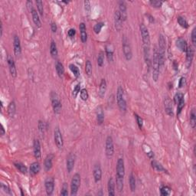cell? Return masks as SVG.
I'll return each instance as SVG.
<instances>
[{
    "instance_id": "obj_1",
    "label": "cell",
    "mask_w": 196,
    "mask_h": 196,
    "mask_svg": "<svg viewBox=\"0 0 196 196\" xmlns=\"http://www.w3.org/2000/svg\"><path fill=\"white\" fill-rule=\"evenodd\" d=\"M159 47H158V55H159V61L160 68L163 67L165 63V54H166V38L163 34H160L159 36Z\"/></svg>"
},
{
    "instance_id": "obj_2",
    "label": "cell",
    "mask_w": 196,
    "mask_h": 196,
    "mask_svg": "<svg viewBox=\"0 0 196 196\" xmlns=\"http://www.w3.org/2000/svg\"><path fill=\"white\" fill-rule=\"evenodd\" d=\"M152 79L155 82H157L159 78L160 66L159 61L158 49L155 47L153 51V56H152Z\"/></svg>"
},
{
    "instance_id": "obj_3",
    "label": "cell",
    "mask_w": 196,
    "mask_h": 196,
    "mask_svg": "<svg viewBox=\"0 0 196 196\" xmlns=\"http://www.w3.org/2000/svg\"><path fill=\"white\" fill-rule=\"evenodd\" d=\"M116 101L118 104L119 109L121 112H126V101L124 97L123 88L121 86H119L116 92Z\"/></svg>"
},
{
    "instance_id": "obj_4",
    "label": "cell",
    "mask_w": 196,
    "mask_h": 196,
    "mask_svg": "<svg viewBox=\"0 0 196 196\" xmlns=\"http://www.w3.org/2000/svg\"><path fill=\"white\" fill-rule=\"evenodd\" d=\"M139 30H140L141 36H142L143 48H150V34L149 32L147 27L142 23L139 25Z\"/></svg>"
},
{
    "instance_id": "obj_5",
    "label": "cell",
    "mask_w": 196,
    "mask_h": 196,
    "mask_svg": "<svg viewBox=\"0 0 196 196\" xmlns=\"http://www.w3.org/2000/svg\"><path fill=\"white\" fill-rule=\"evenodd\" d=\"M80 175L79 173H75L73 175L71 182H70V195H77L80 185Z\"/></svg>"
},
{
    "instance_id": "obj_6",
    "label": "cell",
    "mask_w": 196,
    "mask_h": 196,
    "mask_svg": "<svg viewBox=\"0 0 196 196\" xmlns=\"http://www.w3.org/2000/svg\"><path fill=\"white\" fill-rule=\"evenodd\" d=\"M51 101H52L54 113L55 114H60L61 112V109H62V104L59 99V97L57 96L55 92H52L51 93Z\"/></svg>"
},
{
    "instance_id": "obj_7",
    "label": "cell",
    "mask_w": 196,
    "mask_h": 196,
    "mask_svg": "<svg viewBox=\"0 0 196 196\" xmlns=\"http://www.w3.org/2000/svg\"><path fill=\"white\" fill-rule=\"evenodd\" d=\"M123 43V52L124 57L126 61H130L133 57V52H132V48L130 46V42L126 36H124L122 39Z\"/></svg>"
},
{
    "instance_id": "obj_8",
    "label": "cell",
    "mask_w": 196,
    "mask_h": 196,
    "mask_svg": "<svg viewBox=\"0 0 196 196\" xmlns=\"http://www.w3.org/2000/svg\"><path fill=\"white\" fill-rule=\"evenodd\" d=\"M105 153L107 158H111L114 154V144L113 139L111 136H108L105 143Z\"/></svg>"
},
{
    "instance_id": "obj_9",
    "label": "cell",
    "mask_w": 196,
    "mask_h": 196,
    "mask_svg": "<svg viewBox=\"0 0 196 196\" xmlns=\"http://www.w3.org/2000/svg\"><path fill=\"white\" fill-rule=\"evenodd\" d=\"M116 171V177L124 179V176H125V164H124V160L122 158L118 159V160H117Z\"/></svg>"
},
{
    "instance_id": "obj_10",
    "label": "cell",
    "mask_w": 196,
    "mask_h": 196,
    "mask_svg": "<svg viewBox=\"0 0 196 196\" xmlns=\"http://www.w3.org/2000/svg\"><path fill=\"white\" fill-rule=\"evenodd\" d=\"M54 139H55V143L57 147L59 149H63L64 147V139L61 132L60 131L59 128H56L55 131H54Z\"/></svg>"
},
{
    "instance_id": "obj_11",
    "label": "cell",
    "mask_w": 196,
    "mask_h": 196,
    "mask_svg": "<svg viewBox=\"0 0 196 196\" xmlns=\"http://www.w3.org/2000/svg\"><path fill=\"white\" fill-rule=\"evenodd\" d=\"M46 193L48 195H52L55 190V179L52 177H48L45 182Z\"/></svg>"
},
{
    "instance_id": "obj_12",
    "label": "cell",
    "mask_w": 196,
    "mask_h": 196,
    "mask_svg": "<svg viewBox=\"0 0 196 196\" xmlns=\"http://www.w3.org/2000/svg\"><path fill=\"white\" fill-rule=\"evenodd\" d=\"M13 48H14V54L16 57H19L22 54V47L21 42L19 39V36L15 34L13 38Z\"/></svg>"
},
{
    "instance_id": "obj_13",
    "label": "cell",
    "mask_w": 196,
    "mask_h": 196,
    "mask_svg": "<svg viewBox=\"0 0 196 196\" xmlns=\"http://www.w3.org/2000/svg\"><path fill=\"white\" fill-rule=\"evenodd\" d=\"M75 155L74 153H69L68 156H67L66 160V168L67 171L68 173H70L74 169V164H75Z\"/></svg>"
},
{
    "instance_id": "obj_14",
    "label": "cell",
    "mask_w": 196,
    "mask_h": 196,
    "mask_svg": "<svg viewBox=\"0 0 196 196\" xmlns=\"http://www.w3.org/2000/svg\"><path fill=\"white\" fill-rule=\"evenodd\" d=\"M7 63L9 65V72L11 74L12 78H16L17 77V69L15 67V61H14L12 57L10 55H8L7 57Z\"/></svg>"
},
{
    "instance_id": "obj_15",
    "label": "cell",
    "mask_w": 196,
    "mask_h": 196,
    "mask_svg": "<svg viewBox=\"0 0 196 196\" xmlns=\"http://www.w3.org/2000/svg\"><path fill=\"white\" fill-rule=\"evenodd\" d=\"M164 105H165V111H166V114L170 116H173L174 113L172 102L169 97H166L164 100Z\"/></svg>"
},
{
    "instance_id": "obj_16",
    "label": "cell",
    "mask_w": 196,
    "mask_h": 196,
    "mask_svg": "<svg viewBox=\"0 0 196 196\" xmlns=\"http://www.w3.org/2000/svg\"><path fill=\"white\" fill-rule=\"evenodd\" d=\"M93 175L95 182H98L101 180V178H102V169H101V166L100 163H97V162L94 165V166H93Z\"/></svg>"
},
{
    "instance_id": "obj_17",
    "label": "cell",
    "mask_w": 196,
    "mask_h": 196,
    "mask_svg": "<svg viewBox=\"0 0 196 196\" xmlns=\"http://www.w3.org/2000/svg\"><path fill=\"white\" fill-rule=\"evenodd\" d=\"M123 22V21L122 20L120 11H119V10H116L114 13V25L115 29L117 32H120L122 30Z\"/></svg>"
},
{
    "instance_id": "obj_18",
    "label": "cell",
    "mask_w": 196,
    "mask_h": 196,
    "mask_svg": "<svg viewBox=\"0 0 196 196\" xmlns=\"http://www.w3.org/2000/svg\"><path fill=\"white\" fill-rule=\"evenodd\" d=\"M33 152L34 156L36 159H41L42 158V150H41V144L38 139H34L33 144Z\"/></svg>"
},
{
    "instance_id": "obj_19",
    "label": "cell",
    "mask_w": 196,
    "mask_h": 196,
    "mask_svg": "<svg viewBox=\"0 0 196 196\" xmlns=\"http://www.w3.org/2000/svg\"><path fill=\"white\" fill-rule=\"evenodd\" d=\"M119 11H120L123 21H126L127 19V9H126V2L124 1L119 2Z\"/></svg>"
},
{
    "instance_id": "obj_20",
    "label": "cell",
    "mask_w": 196,
    "mask_h": 196,
    "mask_svg": "<svg viewBox=\"0 0 196 196\" xmlns=\"http://www.w3.org/2000/svg\"><path fill=\"white\" fill-rule=\"evenodd\" d=\"M193 57H194V49L192 46H188L186 51V64L188 67H189L192 65Z\"/></svg>"
},
{
    "instance_id": "obj_21",
    "label": "cell",
    "mask_w": 196,
    "mask_h": 196,
    "mask_svg": "<svg viewBox=\"0 0 196 196\" xmlns=\"http://www.w3.org/2000/svg\"><path fill=\"white\" fill-rule=\"evenodd\" d=\"M79 29L80 32V39L83 43H86L88 41V32H87V28L86 25L84 22L80 23L79 25Z\"/></svg>"
},
{
    "instance_id": "obj_22",
    "label": "cell",
    "mask_w": 196,
    "mask_h": 196,
    "mask_svg": "<svg viewBox=\"0 0 196 196\" xmlns=\"http://www.w3.org/2000/svg\"><path fill=\"white\" fill-rule=\"evenodd\" d=\"M53 159L54 156L52 154H49L46 156L44 162V167L46 172H48L52 169V166H53Z\"/></svg>"
},
{
    "instance_id": "obj_23",
    "label": "cell",
    "mask_w": 196,
    "mask_h": 196,
    "mask_svg": "<svg viewBox=\"0 0 196 196\" xmlns=\"http://www.w3.org/2000/svg\"><path fill=\"white\" fill-rule=\"evenodd\" d=\"M175 45H176V47H177V48L182 52H186L188 46H189L188 45V44H187L186 41L182 38H178L177 40H176V43H175Z\"/></svg>"
},
{
    "instance_id": "obj_24",
    "label": "cell",
    "mask_w": 196,
    "mask_h": 196,
    "mask_svg": "<svg viewBox=\"0 0 196 196\" xmlns=\"http://www.w3.org/2000/svg\"><path fill=\"white\" fill-rule=\"evenodd\" d=\"M115 186H116V183L114 182V179L111 177L109 179L108 184H107L108 195L110 196L115 195Z\"/></svg>"
},
{
    "instance_id": "obj_25",
    "label": "cell",
    "mask_w": 196,
    "mask_h": 196,
    "mask_svg": "<svg viewBox=\"0 0 196 196\" xmlns=\"http://www.w3.org/2000/svg\"><path fill=\"white\" fill-rule=\"evenodd\" d=\"M107 91V81L105 79H102L101 81L99 87V91H98V95L101 98H103L105 96V93Z\"/></svg>"
},
{
    "instance_id": "obj_26",
    "label": "cell",
    "mask_w": 196,
    "mask_h": 196,
    "mask_svg": "<svg viewBox=\"0 0 196 196\" xmlns=\"http://www.w3.org/2000/svg\"><path fill=\"white\" fill-rule=\"evenodd\" d=\"M31 13H32L33 22L34 23L35 26L38 27V28H41V27H42V22H41V19L40 18H39L38 12H37V11L35 9H33V11H32Z\"/></svg>"
},
{
    "instance_id": "obj_27",
    "label": "cell",
    "mask_w": 196,
    "mask_h": 196,
    "mask_svg": "<svg viewBox=\"0 0 196 196\" xmlns=\"http://www.w3.org/2000/svg\"><path fill=\"white\" fill-rule=\"evenodd\" d=\"M97 123L100 125L103 123L104 120V113H103V108L101 106H99L97 109Z\"/></svg>"
},
{
    "instance_id": "obj_28",
    "label": "cell",
    "mask_w": 196,
    "mask_h": 196,
    "mask_svg": "<svg viewBox=\"0 0 196 196\" xmlns=\"http://www.w3.org/2000/svg\"><path fill=\"white\" fill-rule=\"evenodd\" d=\"M15 112H16V105L15 101H11L8 107V115L9 117L12 118L15 116Z\"/></svg>"
},
{
    "instance_id": "obj_29",
    "label": "cell",
    "mask_w": 196,
    "mask_h": 196,
    "mask_svg": "<svg viewBox=\"0 0 196 196\" xmlns=\"http://www.w3.org/2000/svg\"><path fill=\"white\" fill-rule=\"evenodd\" d=\"M41 166L38 162H34L31 164L30 166V172L32 175H37L40 172Z\"/></svg>"
},
{
    "instance_id": "obj_30",
    "label": "cell",
    "mask_w": 196,
    "mask_h": 196,
    "mask_svg": "<svg viewBox=\"0 0 196 196\" xmlns=\"http://www.w3.org/2000/svg\"><path fill=\"white\" fill-rule=\"evenodd\" d=\"M50 54H51L52 57H54V58H55L57 56V55H58L57 45H56L55 42L54 40H52V42H51V45H50Z\"/></svg>"
},
{
    "instance_id": "obj_31",
    "label": "cell",
    "mask_w": 196,
    "mask_h": 196,
    "mask_svg": "<svg viewBox=\"0 0 196 196\" xmlns=\"http://www.w3.org/2000/svg\"><path fill=\"white\" fill-rule=\"evenodd\" d=\"M55 69L57 75H58L60 78H62L64 74H65V67H64L63 64L61 63L60 61H57L55 65Z\"/></svg>"
},
{
    "instance_id": "obj_32",
    "label": "cell",
    "mask_w": 196,
    "mask_h": 196,
    "mask_svg": "<svg viewBox=\"0 0 196 196\" xmlns=\"http://www.w3.org/2000/svg\"><path fill=\"white\" fill-rule=\"evenodd\" d=\"M105 52H106V56H107L108 61H110V62L113 61V49L111 48V45H109L106 46Z\"/></svg>"
},
{
    "instance_id": "obj_33",
    "label": "cell",
    "mask_w": 196,
    "mask_h": 196,
    "mask_svg": "<svg viewBox=\"0 0 196 196\" xmlns=\"http://www.w3.org/2000/svg\"><path fill=\"white\" fill-rule=\"evenodd\" d=\"M129 182H130V188L131 192H135L136 188V182L135 175L133 173L130 174V179H129Z\"/></svg>"
},
{
    "instance_id": "obj_34",
    "label": "cell",
    "mask_w": 196,
    "mask_h": 196,
    "mask_svg": "<svg viewBox=\"0 0 196 196\" xmlns=\"http://www.w3.org/2000/svg\"><path fill=\"white\" fill-rule=\"evenodd\" d=\"M151 165H152V168H153L155 170H156V171L163 172H167V171H166V170L164 169L163 166H162L160 163H159L158 162L155 161V160L152 161V162H151Z\"/></svg>"
},
{
    "instance_id": "obj_35",
    "label": "cell",
    "mask_w": 196,
    "mask_h": 196,
    "mask_svg": "<svg viewBox=\"0 0 196 196\" xmlns=\"http://www.w3.org/2000/svg\"><path fill=\"white\" fill-rule=\"evenodd\" d=\"M190 125L194 129L196 125V113L195 109L193 108L190 113Z\"/></svg>"
},
{
    "instance_id": "obj_36",
    "label": "cell",
    "mask_w": 196,
    "mask_h": 196,
    "mask_svg": "<svg viewBox=\"0 0 196 196\" xmlns=\"http://www.w3.org/2000/svg\"><path fill=\"white\" fill-rule=\"evenodd\" d=\"M116 189L119 192H121L123 190V179L122 178L116 177Z\"/></svg>"
},
{
    "instance_id": "obj_37",
    "label": "cell",
    "mask_w": 196,
    "mask_h": 196,
    "mask_svg": "<svg viewBox=\"0 0 196 196\" xmlns=\"http://www.w3.org/2000/svg\"><path fill=\"white\" fill-rule=\"evenodd\" d=\"M177 22L179 24V25L184 28V29H188L189 28V23H188V22H187V20L185 18L182 17V16H179L177 18Z\"/></svg>"
},
{
    "instance_id": "obj_38",
    "label": "cell",
    "mask_w": 196,
    "mask_h": 196,
    "mask_svg": "<svg viewBox=\"0 0 196 196\" xmlns=\"http://www.w3.org/2000/svg\"><path fill=\"white\" fill-rule=\"evenodd\" d=\"M92 70H93V67L92 64L90 60H88L85 63V72L88 76H90L92 74Z\"/></svg>"
},
{
    "instance_id": "obj_39",
    "label": "cell",
    "mask_w": 196,
    "mask_h": 196,
    "mask_svg": "<svg viewBox=\"0 0 196 196\" xmlns=\"http://www.w3.org/2000/svg\"><path fill=\"white\" fill-rule=\"evenodd\" d=\"M15 166L17 168V169L19 172H21L22 174H26L28 169H27V167L24 165V164L21 163V162H16L15 163Z\"/></svg>"
},
{
    "instance_id": "obj_40",
    "label": "cell",
    "mask_w": 196,
    "mask_h": 196,
    "mask_svg": "<svg viewBox=\"0 0 196 196\" xmlns=\"http://www.w3.org/2000/svg\"><path fill=\"white\" fill-rule=\"evenodd\" d=\"M69 68L71 70V72L74 74L75 78H78V77L80 76V70H79V68H78L76 65H74V64H70V65H69Z\"/></svg>"
},
{
    "instance_id": "obj_41",
    "label": "cell",
    "mask_w": 196,
    "mask_h": 196,
    "mask_svg": "<svg viewBox=\"0 0 196 196\" xmlns=\"http://www.w3.org/2000/svg\"><path fill=\"white\" fill-rule=\"evenodd\" d=\"M36 6H37V9H38V12L39 13V15L43 17V15H44V7H43V2L41 0H37L36 2Z\"/></svg>"
},
{
    "instance_id": "obj_42",
    "label": "cell",
    "mask_w": 196,
    "mask_h": 196,
    "mask_svg": "<svg viewBox=\"0 0 196 196\" xmlns=\"http://www.w3.org/2000/svg\"><path fill=\"white\" fill-rule=\"evenodd\" d=\"M104 55L105 54L103 52H100L97 56V65L99 67H102L104 63Z\"/></svg>"
},
{
    "instance_id": "obj_43",
    "label": "cell",
    "mask_w": 196,
    "mask_h": 196,
    "mask_svg": "<svg viewBox=\"0 0 196 196\" xmlns=\"http://www.w3.org/2000/svg\"><path fill=\"white\" fill-rule=\"evenodd\" d=\"M185 99L183 98V99H182L181 101H179V103H177V116H179L180 115V113H182V111L183 108H184V107H185Z\"/></svg>"
},
{
    "instance_id": "obj_44",
    "label": "cell",
    "mask_w": 196,
    "mask_h": 196,
    "mask_svg": "<svg viewBox=\"0 0 196 196\" xmlns=\"http://www.w3.org/2000/svg\"><path fill=\"white\" fill-rule=\"evenodd\" d=\"M103 26H104V23L103 22L97 23V24L94 25V27H93V31H94V32H95L97 34H100Z\"/></svg>"
},
{
    "instance_id": "obj_45",
    "label": "cell",
    "mask_w": 196,
    "mask_h": 196,
    "mask_svg": "<svg viewBox=\"0 0 196 196\" xmlns=\"http://www.w3.org/2000/svg\"><path fill=\"white\" fill-rule=\"evenodd\" d=\"M60 195L63 196L68 195V185L67 182H64L63 185L61 187V190Z\"/></svg>"
},
{
    "instance_id": "obj_46",
    "label": "cell",
    "mask_w": 196,
    "mask_h": 196,
    "mask_svg": "<svg viewBox=\"0 0 196 196\" xmlns=\"http://www.w3.org/2000/svg\"><path fill=\"white\" fill-rule=\"evenodd\" d=\"M80 98H81L82 101H87V100L88 99V97H89V94H88V90L85 89V88L80 90Z\"/></svg>"
},
{
    "instance_id": "obj_47",
    "label": "cell",
    "mask_w": 196,
    "mask_h": 196,
    "mask_svg": "<svg viewBox=\"0 0 196 196\" xmlns=\"http://www.w3.org/2000/svg\"><path fill=\"white\" fill-rule=\"evenodd\" d=\"M160 193L162 196H167L171 193V189L168 186H162L160 189Z\"/></svg>"
},
{
    "instance_id": "obj_48",
    "label": "cell",
    "mask_w": 196,
    "mask_h": 196,
    "mask_svg": "<svg viewBox=\"0 0 196 196\" xmlns=\"http://www.w3.org/2000/svg\"><path fill=\"white\" fill-rule=\"evenodd\" d=\"M162 3H163V2L159 1V0H151V1H149V4L154 8H160L162 6Z\"/></svg>"
},
{
    "instance_id": "obj_49",
    "label": "cell",
    "mask_w": 196,
    "mask_h": 196,
    "mask_svg": "<svg viewBox=\"0 0 196 196\" xmlns=\"http://www.w3.org/2000/svg\"><path fill=\"white\" fill-rule=\"evenodd\" d=\"M80 92V84H78L75 87H74V90H73L72 95L74 98H76L78 94Z\"/></svg>"
},
{
    "instance_id": "obj_50",
    "label": "cell",
    "mask_w": 196,
    "mask_h": 196,
    "mask_svg": "<svg viewBox=\"0 0 196 196\" xmlns=\"http://www.w3.org/2000/svg\"><path fill=\"white\" fill-rule=\"evenodd\" d=\"M183 98H184V94H183V93H175V95L174 96V102H175V103L177 104L179 101H181L182 99H183Z\"/></svg>"
},
{
    "instance_id": "obj_51",
    "label": "cell",
    "mask_w": 196,
    "mask_h": 196,
    "mask_svg": "<svg viewBox=\"0 0 196 196\" xmlns=\"http://www.w3.org/2000/svg\"><path fill=\"white\" fill-rule=\"evenodd\" d=\"M134 116H135L137 124H138V126H139V129L141 130V129L143 128V120L141 118L139 115H137L136 113H134Z\"/></svg>"
},
{
    "instance_id": "obj_52",
    "label": "cell",
    "mask_w": 196,
    "mask_h": 196,
    "mask_svg": "<svg viewBox=\"0 0 196 196\" xmlns=\"http://www.w3.org/2000/svg\"><path fill=\"white\" fill-rule=\"evenodd\" d=\"M1 188H2V189L3 190V192L5 193H6V194L8 195H12L13 193H12V192H11V189H10L9 187L7 185H4L3 183H2V185H1Z\"/></svg>"
},
{
    "instance_id": "obj_53",
    "label": "cell",
    "mask_w": 196,
    "mask_h": 196,
    "mask_svg": "<svg viewBox=\"0 0 196 196\" xmlns=\"http://www.w3.org/2000/svg\"><path fill=\"white\" fill-rule=\"evenodd\" d=\"M38 127L41 133H44L45 130V123L42 120H39L38 123Z\"/></svg>"
},
{
    "instance_id": "obj_54",
    "label": "cell",
    "mask_w": 196,
    "mask_h": 196,
    "mask_svg": "<svg viewBox=\"0 0 196 196\" xmlns=\"http://www.w3.org/2000/svg\"><path fill=\"white\" fill-rule=\"evenodd\" d=\"M84 9H85L86 13L89 14L90 12V2L89 1H84Z\"/></svg>"
},
{
    "instance_id": "obj_55",
    "label": "cell",
    "mask_w": 196,
    "mask_h": 196,
    "mask_svg": "<svg viewBox=\"0 0 196 196\" xmlns=\"http://www.w3.org/2000/svg\"><path fill=\"white\" fill-rule=\"evenodd\" d=\"M191 36H192V42L193 45H196V29L194 28L192 32V34H191Z\"/></svg>"
},
{
    "instance_id": "obj_56",
    "label": "cell",
    "mask_w": 196,
    "mask_h": 196,
    "mask_svg": "<svg viewBox=\"0 0 196 196\" xmlns=\"http://www.w3.org/2000/svg\"><path fill=\"white\" fill-rule=\"evenodd\" d=\"M26 6L27 8H28V9H29V11H30V12H32V11H33V9H34V8H33V3L32 1H27Z\"/></svg>"
},
{
    "instance_id": "obj_57",
    "label": "cell",
    "mask_w": 196,
    "mask_h": 196,
    "mask_svg": "<svg viewBox=\"0 0 196 196\" xmlns=\"http://www.w3.org/2000/svg\"><path fill=\"white\" fill-rule=\"evenodd\" d=\"M76 34V31L74 29H69V31L67 32V34H68V36L70 37V38H73V37Z\"/></svg>"
},
{
    "instance_id": "obj_58",
    "label": "cell",
    "mask_w": 196,
    "mask_h": 196,
    "mask_svg": "<svg viewBox=\"0 0 196 196\" xmlns=\"http://www.w3.org/2000/svg\"><path fill=\"white\" fill-rule=\"evenodd\" d=\"M185 84V78H180V80H179V87L180 88H183L184 87V85Z\"/></svg>"
},
{
    "instance_id": "obj_59",
    "label": "cell",
    "mask_w": 196,
    "mask_h": 196,
    "mask_svg": "<svg viewBox=\"0 0 196 196\" xmlns=\"http://www.w3.org/2000/svg\"><path fill=\"white\" fill-rule=\"evenodd\" d=\"M51 29H52V32L54 33H55L57 32V25L55 22H52V24H51Z\"/></svg>"
},
{
    "instance_id": "obj_60",
    "label": "cell",
    "mask_w": 196,
    "mask_h": 196,
    "mask_svg": "<svg viewBox=\"0 0 196 196\" xmlns=\"http://www.w3.org/2000/svg\"><path fill=\"white\" fill-rule=\"evenodd\" d=\"M147 16V17L149 18V21H150V22H154V18L152 17V15H149V14H146V15Z\"/></svg>"
},
{
    "instance_id": "obj_61",
    "label": "cell",
    "mask_w": 196,
    "mask_h": 196,
    "mask_svg": "<svg viewBox=\"0 0 196 196\" xmlns=\"http://www.w3.org/2000/svg\"><path fill=\"white\" fill-rule=\"evenodd\" d=\"M5 135V129H4L3 126L1 125V136Z\"/></svg>"
},
{
    "instance_id": "obj_62",
    "label": "cell",
    "mask_w": 196,
    "mask_h": 196,
    "mask_svg": "<svg viewBox=\"0 0 196 196\" xmlns=\"http://www.w3.org/2000/svg\"><path fill=\"white\" fill-rule=\"evenodd\" d=\"M2 32H3V28H2V24L1 22V36H2Z\"/></svg>"
}]
</instances>
